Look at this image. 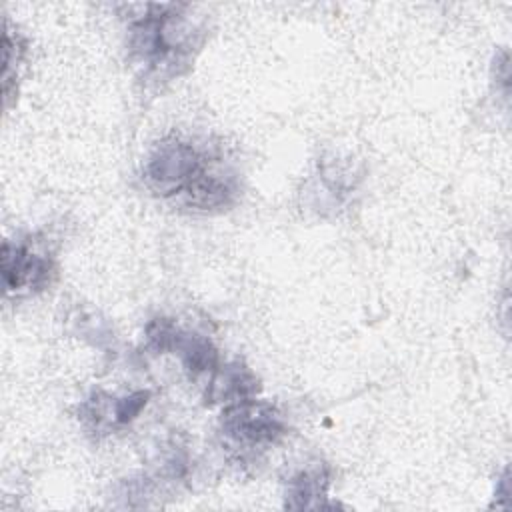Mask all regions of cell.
<instances>
[{
	"mask_svg": "<svg viewBox=\"0 0 512 512\" xmlns=\"http://www.w3.org/2000/svg\"><path fill=\"white\" fill-rule=\"evenodd\" d=\"M144 186L190 212H222L240 196L238 172L216 144L170 134L150 150Z\"/></svg>",
	"mask_w": 512,
	"mask_h": 512,
	"instance_id": "6da1fadb",
	"label": "cell"
},
{
	"mask_svg": "<svg viewBox=\"0 0 512 512\" xmlns=\"http://www.w3.org/2000/svg\"><path fill=\"white\" fill-rule=\"evenodd\" d=\"M128 24V54L144 76L168 80L188 70L204 28L186 4H146Z\"/></svg>",
	"mask_w": 512,
	"mask_h": 512,
	"instance_id": "7a4b0ae2",
	"label": "cell"
},
{
	"mask_svg": "<svg viewBox=\"0 0 512 512\" xmlns=\"http://www.w3.org/2000/svg\"><path fill=\"white\" fill-rule=\"evenodd\" d=\"M220 434L228 448L242 456H254L276 446L284 438L286 422L274 404L246 398L224 408L220 416Z\"/></svg>",
	"mask_w": 512,
	"mask_h": 512,
	"instance_id": "3957f363",
	"label": "cell"
},
{
	"mask_svg": "<svg viewBox=\"0 0 512 512\" xmlns=\"http://www.w3.org/2000/svg\"><path fill=\"white\" fill-rule=\"evenodd\" d=\"M2 286L6 296H30L46 290L56 276L54 256L36 240H4Z\"/></svg>",
	"mask_w": 512,
	"mask_h": 512,
	"instance_id": "277c9868",
	"label": "cell"
},
{
	"mask_svg": "<svg viewBox=\"0 0 512 512\" xmlns=\"http://www.w3.org/2000/svg\"><path fill=\"white\" fill-rule=\"evenodd\" d=\"M148 344L160 354L174 352L182 360L190 376L214 372L218 368V352L212 342L200 334L180 328L170 318H156L146 328Z\"/></svg>",
	"mask_w": 512,
	"mask_h": 512,
	"instance_id": "5b68a950",
	"label": "cell"
},
{
	"mask_svg": "<svg viewBox=\"0 0 512 512\" xmlns=\"http://www.w3.org/2000/svg\"><path fill=\"white\" fill-rule=\"evenodd\" d=\"M148 392H134L124 398H114L104 392H94L80 406V418L94 430H112L132 422L148 402Z\"/></svg>",
	"mask_w": 512,
	"mask_h": 512,
	"instance_id": "8992f818",
	"label": "cell"
},
{
	"mask_svg": "<svg viewBox=\"0 0 512 512\" xmlns=\"http://www.w3.org/2000/svg\"><path fill=\"white\" fill-rule=\"evenodd\" d=\"M330 486V468L314 460L294 472L286 480V508L294 510H318V508H336L338 504L328 502Z\"/></svg>",
	"mask_w": 512,
	"mask_h": 512,
	"instance_id": "52a82bcc",
	"label": "cell"
},
{
	"mask_svg": "<svg viewBox=\"0 0 512 512\" xmlns=\"http://www.w3.org/2000/svg\"><path fill=\"white\" fill-rule=\"evenodd\" d=\"M260 390L258 378L240 362H230L224 366H218L212 372V378L208 382L206 390V402L208 404H234L246 398H252Z\"/></svg>",
	"mask_w": 512,
	"mask_h": 512,
	"instance_id": "ba28073f",
	"label": "cell"
},
{
	"mask_svg": "<svg viewBox=\"0 0 512 512\" xmlns=\"http://www.w3.org/2000/svg\"><path fill=\"white\" fill-rule=\"evenodd\" d=\"M2 46H4V70H2V90H4V98L8 100L10 96V86L12 82L16 80V70L18 64L22 62V56H24V42L18 34H12L10 30V24L6 22L4 24V40H2Z\"/></svg>",
	"mask_w": 512,
	"mask_h": 512,
	"instance_id": "9c48e42d",
	"label": "cell"
}]
</instances>
